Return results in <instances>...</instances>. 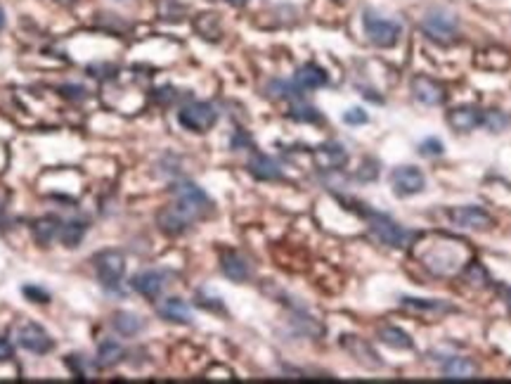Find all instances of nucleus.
I'll return each instance as SVG.
<instances>
[{"label": "nucleus", "instance_id": "obj_36", "mask_svg": "<svg viewBox=\"0 0 511 384\" xmlns=\"http://www.w3.org/2000/svg\"><path fill=\"white\" fill-rule=\"evenodd\" d=\"M421 154H426V157H435V154H442V142L438 138H428L421 142Z\"/></svg>", "mask_w": 511, "mask_h": 384}, {"label": "nucleus", "instance_id": "obj_22", "mask_svg": "<svg viewBox=\"0 0 511 384\" xmlns=\"http://www.w3.org/2000/svg\"><path fill=\"white\" fill-rule=\"evenodd\" d=\"M111 327L121 334V337H135L145 330V320L133 311H116L111 315Z\"/></svg>", "mask_w": 511, "mask_h": 384}, {"label": "nucleus", "instance_id": "obj_34", "mask_svg": "<svg viewBox=\"0 0 511 384\" xmlns=\"http://www.w3.org/2000/svg\"><path fill=\"white\" fill-rule=\"evenodd\" d=\"M24 296L31 301H36V303H48L50 301V294L46 292V289H41V287H36V284H27V287L22 289Z\"/></svg>", "mask_w": 511, "mask_h": 384}, {"label": "nucleus", "instance_id": "obj_37", "mask_svg": "<svg viewBox=\"0 0 511 384\" xmlns=\"http://www.w3.org/2000/svg\"><path fill=\"white\" fill-rule=\"evenodd\" d=\"M66 365L76 373L78 380H85V373H83V358L80 356H66Z\"/></svg>", "mask_w": 511, "mask_h": 384}, {"label": "nucleus", "instance_id": "obj_6", "mask_svg": "<svg viewBox=\"0 0 511 384\" xmlns=\"http://www.w3.org/2000/svg\"><path fill=\"white\" fill-rule=\"evenodd\" d=\"M92 263H95L99 282L109 289H114L116 284L121 282L123 273H126V256H123V252H118V249H104V252L95 254Z\"/></svg>", "mask_w": 511, "mask_h": 384}, {"label": "nucleus", "instance_id": "obj_1", "mask_svg": "<svg viewBox=\"0 0 511 384\" xmlns=\"http://www.w3.org/2000/svg\"><path fill=\"white\" fill-rule=\"evenodd\" d=\"M416 256L421 259L424 266H426L433 275L447 277V275H454L459 268H462L466 256H469V252H466L464 242H459V240L445 238V235H435L433 242L421 254H416Z\"/></svg>", "mask_w": 511, "mask_h": 384}, {"label": "nucleus", "instance_id": "obj_18", "mask_svg": "<svg viewBox=\"0 0 511 384\" xmlns=\"http://www.w3.org/2000/svg\"><path fill=\"white\" fill-rule=\"evenodd\" d=\"M341 346H344L355 361L367 365V368H379V365H382V361H379L377 354H374L372 346L365 344L360 337H351V334H346V337H341Z\"/></svg>", "mask_w": 511, "mask_h": 384}, {"label": "nucleus", "instance_id": "obj_20", "mask_svg": "<svg viewBox=\"0 0 511 384\" xmlns=\"http://www.w3.org/2000/svg\"><path fill=\"white\" fill-rule=\"evenodd\" d=\"M220 268H223V273H225L230 280H234V282H244L248 280V275H251V268H248V263H246V259L241 256V254H237V252H225L220 256Z\"/></svg>", "mask_w": 511, "mask_h": 384}, {"label": "nucleus", "instance_id": "obj_13", "mask_svg": "<svg viewBox=\"0 0 511 384\" xmlns=\"http://www.w3.org/2000/svg\"><path fill=\"white\" fill-rule=\"evenodd\" d=\"M412 92H414L416 100H419L421 104H428V107L442 104L447 97L445 85L433 81V78H428V76H414L412 78Z\"/></svg>", "mask_w": 511, "mask_h": 384}, {"label": "nucleus", "instance_id": "obj_17", "mask_svg": "<svg viewBox=\"0 0 511 384\" xmlns=\"http://www.w3.org/2000/svg\"><path fill=\"white\" fill-rule=\"evenodd\" d=\"M157 223H159V228L166 235H183L187 228L192 226V221L187 219L183 212H180L176 204H171V207L161 209V212L157 214Z\"/></svg>", "mask_w": 511, "mask_h": 384}, {"label": "nucleus", "instance_id": "obj_7", "mask_svg": "<svg viewBox=\"0 0 511 384\" xmlns=\"http://www.w3.org/2000/svg\"><path fill=\"white\" fill-rule=\"evenodd\" d=\"M365 29H367L370 41L374 43V46H379V48L396 46L398 39H400V34H402L400 24L391 22V20H382V17H377L372 10L365 12Z\"/></svg>", "mask_w": 511, "mask_h": 384}, {"label": "nucleus", "instance_id": "obj_29", "mask_svg": "<svg viewBox=\"0 0 511 384\" xmlns=\"http://www.w3.org/2000/svg\"><path fill=\"white\" fill-rule=\"evenodd\" d=\"M291 325H294L296 332L308 334V337H317V334L322 332V327L317 325V320H313L310 315H305V313H296L294 318H291Z\"/></svg>", "mask_w": 511, "mask_h": 384}, {"label": "nucleus", "instance_id": "obj_11", "mask_svg": "<svg viewBox=\"0 0 511 384\" xmlns=\"http://www.w3.org/2000/svg\"><path fill=\"white\" fill-rule=\"evenodd\" d=\"M450 219L459 228H471V231H488L492 228V216L481 207H454L450 212Z\"/></svg>", "mask_w": 511, "mask_h": 384}, {"label": "nucleus", "instance_id": "obj_39", "mask_svg": "<svg viewBox=\"0 0 511 384\" xmlns=\"http://www.w3.org/2000/svg\"><path fill=\"white\" fill-rule=\"evenodd\" d=\"M225 3H230V5H234V8H241V5H246L248 0H225Z\"/></svg>", "mask_w": 511, "mask_h": 384}, {"label": "nucleus", "instance_id": "obj_35", "mask_svg": "<svg viewBox=\"0 0 511 384\" xmlns=\"http://www.w3.org/2000/svg\"><path fill=\"white\" fill-rule=\"evenodd\" d=\"M344 121L346 123H351V126H360V123H367V114H365V109H360V107H351L344 114Z\"/></svg>", "mask_w": 511, "mask_h": 384}, {"label": "nucleus", "instance_id": "obj_33", "mask_svg": "<svg viewBox=\"0 0 511 384\" xmlns=\"http://www.w3.org/2000/svg\"><path fill=\"white\" fill-rule=\"evenodd\" d=\"M483 123L490 128V131H502V128L507 126V116H504L502 111H485Z\"/></svg>", "mask_w": 511, "mask_h": 384}, {"label": "nucleus", "instance_id": "obj_21", "mask_svg": "<svg viewBox=\"0 0 511 384\" xmlns=\"http://www.w3.org/2000/svg\"><path fill=\"white\" fill-rule=\"evenodd\" d=\"M294 83L298 85L301 90H315V88H322V85L327 83V71L322 69V67L313 64V62H308V64H303L301 69L294 74Z\"/></svg>", "mask_w": 511, "mask_h": 384}, {"label": "nucleus", "instance_id": "obj_12", "mask_svg": "<svg viewBox=\"0 0 511 384\" xmlns=\"http://www.w3.org/2000/svg\"><path fill=\"white\" fill-rule=\"evenodd\" d=\"M313 157H315L317 169H322V171H339L348 164V152L344 145H339V142H325V145H320L313 152Z\"/></svg>", "mask_w": 511, "mask_h": 384}, {"label": "nucleus", "instance_id": "obj_5", "mask_svg": "<svg viewBox=\"0 0 511 384\" xmlns=\"http://www.w3.org/2000/svg\"><path fill=\"white\" fill-rule=\"evenodd\" d=\"M178 121H180V126L187 128V131L206 133L209 128L216 126L218 111L214 104H209V102H190L178 111Z\"/></svg>", "mask_w": 511, "mask_h": 384}, {"label": "nucleus", "instance_id": "obj_10", "mask_svg": "<svg viewBox=\"0 0 511 384\" xmlns=\"http://www.w3.org/2000/svg\"><path fill=\"white\" fill-rule=\"evenodd\" d=\"M166 280H168V275L164 270H140V273L130 280V287H133L138 294L145 296V299L157 301L161 292H164Z\"/></svg>", "mask_w": 511, "mask_h": 384}, {"label": "nucleus", "instance_id": "obj_3", "mask_svg": "<svg viewBox=\"0 0 511 384\" xmlns=\"http://www.w3.org/2000/svg\"><path fill=\"white\" fill-rule=\"evenodd\" d=\"M421 31L435 43H454L459 36V24L457 20L450 15V12H440V10H431L426 12V17L421 20Z\"/></svg>", "mask_w": 511, "mask_h": 384}, {"label": "nucleus", "instance_id": "obj_9", "mask_svg": "<svg viewBox=\"0 0 511 384\" xmlns=\"http://www.w3.org/2000/svg\"><path fill=\"white\" fill-rule=\"evenodd\" d=\"M17 344L22 346V349H27L31 351V354H48V351H52V337L43 330V327L38 323H27V325H22L20 330H17Z\"/></svg>", "mask_w": 511, "mask_h": 384}, {"label": "nucleus", "instance_id": "obj_30", "mask_svg": "<svg viewBox=\"0 0 511 384\" xmlns=\"http://www.w3.org/2000/svg\"><path fill=\"white\" fill-rule=\"evenodd\" d=\"M289 116L294 121H305V123H315L320 121V111H317L313 104H305V102H298L294 107L289 109Z\"/></svg>", "mask_w": 511, "mask_h": 384}, {"label": "nucleus", "instance_id": "obj_42", "mask_svg": "<svg viewBox=\"0 0 511 384\" xmlns=\"http://www.w3.org/2000/svg\"><path fill=\"white\" fill-rule=\"evenodd\" d=\"M57 3H62V5H74L76 0H57Z\"/></svg>", "mask_w": 511, "mask_h": 384}, {"label": "nucleus", "instance_id": "obj_40", "mask_svg": "<svg viewBox=\"0 0 511 384\" xmlns=\"http://www.w3.org/2000/svg\"><path fill=\"white\" fill-rule=\"evenodd\" d=\"M500 292H502L504 296H507L509 303H511V287H500Z\"/></svg>", "mask_w": 511, "mask_h": 384}, {"label": "nucleus", "instance_id": "obj_16", "mask_svg": "<svg viewBox=\"0 0 511 384\" xmlns=\"http://www.w3.org/2000/svg\"><path fill=\"white\" fill-rule=\"evenodd\" d=\"M62 228H64V223H62L57 216H41V219L34 221L31 233H34V240L41 247H48V245H52V240H57L62 235Z\"/></svg>", "mask_w": 511, "mask_h": 384}, {"label": "nucleus", "instance_id": "obj_32", "mask_svg": "<svg viewBox=\"0 0 511 384\" xmlns=\"http://www.w3.org/2000/svg\"><path fill=\"white\" fill-rule=\"evenodd\" d=\"M59 95L66 97V100H71V102H80V100L88 97V90L78 83H64V85H59Z\"/></svg>", "mask_w": 511, "mask_h": 384}, {"label": "nucleus", "instance_id": "obj_26", "mask_svg": "<svg viewBox=\"0 0 511 384\" xmlns=\"http://www.w3.org/2000/svg\"><path fill=\"white\" fill-rule=\"evenodd\" d=\"M379 339H382L384 344L393 346V349H412V337H410L405 330H400V327H393V325L382 327V330H379Z\"/></svg>", "mask_w": 511, "mask_h": 384}, {"label": "nucleus", "instance_id": "obj_28", "mask_svg": "<svg viewBox=\"0 0 511 384\" xmlns=\"http://www.w3.org/2000/svg\"><path fill=\"white\" fill-rule=\"evenodd\" d=\"M195 27L204 39H218L220 36V20H218V15H199Z\"/></svg>", "mask_w": 511, "mask_h": 384}, {"label": "nucleus", "instance_id": "obj_24", "mask_svg": "<svg viewBox=\"0 0 511 384\" xmlns=\"http://www.w3.org/2000/svg\"><path fill=\"white\" fill-rule=\"evenodd\" d=\"M400 303L407 311H414V313H433V315H440V313H447L452 311L450 303L445 301H438V299H414V296H402Z\"/></svg>", "mask_w": 511, "mask_h": 384}, {"label": "nucleus", "instance_id": "obj_8", "mask_svg": "<svg viewBox=\"0 0 511 384\" xmlns=\"http://www.w3.org/2000/svg\"><path fill=\"white\" fill-rule=\"evenodd\" d=\"M391 185H393V192L398 197H412L424 190L426 178H424V173L416 166H398L391 173Z\"/></svg>", "mask_w": 511, "mask_h": 384}, {"label": "nucleus", "instance_id": "obj_38", "mask_svg": "<svg viewBox=\"0 0 511 384\" xmlns=\"http://www.w3.org/2000/svg\"><path fill=\"white\" fill-rule=\"evenodd\" d=\"M12 356H15V346H12L5 337H0V363L12 361Z\"/></svg>", "mask_w": 511, "mask_h": 384}, {"label": "nucleus", "instance_id": "obj_19", "mask_svg": "<svg viewBox=\"0 0 511 384\" xmlns=\"http://www.w3.org/2000/svg\"><path fill=\"white\" fill-rule=\"evenodd\" d=\"M159 315L164 320H171V323H180V325H187L192 323V308L190 303L178 299V296H171V299H164L159 303Z\"/></svg>", "mask_w": 511, "mask_h": 384}, {"label": "nucleus", "instance_id": "obj_25", "mask_svg": "<svg viewBox=\"0 0 511 384\" xmlns=\"http://www.w3.org/2000/svg\"><path fill=\"white\" fill-rule=\"evenodd\" d=\"M442 373L450 380H469V377L476 373V365H473L469 358H450L442 365Z\"/></svg>", "mask_w": 511, "mask_h": 384}, {"label": "nucleus", "instance_id": "obj_4", "mask_svg": "<svg viewBox=\"0 0 511 384\" xmlns=\"http://www.w3.org/2000/svg\"><path fill=\"white\" fill-rule=\"evenodd\" d=\"M365 219L370 223V231L374 233V238L379 242L388 245V247H405L407 245L410 233L405 231L400 223H396L391 216L379 214V212H365Z\"/></svg>", "mask_w": 511, "mask_h": 384}, {"label": "nucleus", "instance_id": "obj_15", "mask_svg": "<svg viewBox=\"0 0 511 384\" xmlns=\"http://www.w3.org/2000/svg\"><path fill=\"white\" fill-rule=\"evenodd\" d=\"M246 169L251 176L258 178V181H277V178H282V169H279V164L263 152H253L251 159H248V164H246Z\"/></svg>", "mask_w": 511, "mask_h": 384}, {"label": "nucleus", "instance_id": "obj_27", "mask_svg": "<svg viewBox=\"0 0 511 384\" xmlns=\"http://www.w3.org/2000/svg\"><path fill=\"white\" fill-rule=\"evenodd\" d=\"M85 231H88V226H85V221H69L64 223V228H62V242L66 247H78L80 240H83Z\"/></svg>", "mask_w": 511, "mask_h": 384}, {"label": "nucleus", "instance_id": "obj_31", "mask_svg": "<svg viewBox=\"0 0 511 384\" xmlns=\"http://www.w3.org/2000/svg\"><path fill=\"white\" fill-rule=\"evenodd\" d=\"M267 90L272 92L275 97H296L301 95V88L296 83H286V81H272L267 85Z\"/></svg>", "mask_w": 511, "mask_h": 384}, {"label": "nucleus", "instance_id": "obj_23", "mask_svg": "<svg viewBox=\"0 0 511 384\" xmlns=\"http://www.w3.org/2000/svg\"><path fill=\"white\" fill-rule=\"evenodd\" d=\"M123 358H126V349H123L118 342H114V339H104V342H99L97 356H95L97 368H104V370L116 368L118 363H123Z\"/></svg>", "mask_w": 511, "mask_h": 384}, {"label": "nucleus", "instance_id": "obj_41", "mask_svg": "<svg viewBox=\"0 0 511 384\" xmlns=\"http://www.w3.org/2000/svg\"><path fill=\"white\" fill-rule=\"evenodd\" d=\"M5 27V10H3V5H0V31H3Z\"/></svg>", "mask_w": 511, "mask_h": 384}, {"label": "nucleus", "instance_id": "obj_2", "mask_svg": "<svg viewBox=\"0 0 511 384\" xmlns=\"http://www.w3.org/2000/svg\"><path fill=\"white\" fill-rule=\"evenodd\" d=\"M173 192V204L183 212L187 219L192 223L199 221L202 216H206L211 212V200L206 197V192H204L199 185L190 183V181H180L171 188Z\"/></svg>", "mask_w": 511, "mask_h": 384}, {"label": "nucleus", "instance_id": "obj_14", "mask_svg": "<svg viewBox=\"0 0 511 384\" xmlns=\"http://www.w3.org/2000/svg\"><path fill=\"white\" fill-rule=\"evenodd\" d=\"M483 114H485V111H481L478 107H473V104H464V107H457V109H452L450 114H447V123H450L454 131L469 133V131H473V128L483 123Z\"/></svg>", "mask_w": 511, "mask_h": 384}]
</instances>
